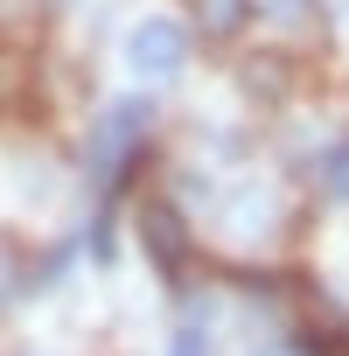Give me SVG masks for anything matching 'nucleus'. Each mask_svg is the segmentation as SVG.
Masks as SVG:
<instances>
[{
	"mask_svg": "<svg viewBox=\"0 0 349 356\" xmlns=\"http://www.w3.org/2000/svg\"><path fill=\"white\" fill-rule=\"evenodd\" d=\"M147 126H154V98H112V105L98 112V133H91V168H98V182H119V175H126V161L140 154Z\"/></svg>",
	"mask_w": 349,
	"mask_h": 356,
	"instance_id": "obj_1",
	"label": "nucleus"
},
{
	"mask_svg": "<svg viewBox=\"0 0 349 356\" xmlns=\"http://www.w3.org/2000/svg\"><path fill=\"white\" fill-rule=\"evenodd\" d=\"M307 356H349V328H307Z\"/></svg>",
	"mask_w": 349,
	"mask_h": 356,
	"instance_id": "obj_6",
	"label": "nucleus"
},
{
	"mask_svg": "<svg viewBox=\"0 0 349 356\" xmlns=\"http://www.w3.org/2000/svg\"><path fill=\"white\" fill-rule=\"evenodd\" d=\"M174 356H210V335H203V321H182V328H174Z\"/></svg>",
	"mask_w": 349,
	"mask_h": 356,
	"instance_id": "obj_8",
	"label": "nucleus"
},
{
	"mask_svg": "<svg viewBox=\"0 0 349 356\" xmlns=\"http://www.w3.org/2000/svg\"><path fill=\"white\" fill-rule=\"evenodd\" d=\"M259 356H279V349H259Z\"/></svg>",
	"mask_w": 349,
	"mask_h": 356,
	"instance_id": "obj_11",
	"label": "nucleus"
},
{
	"mask_svg": "<svg viewBox=\"0 0 349 356\" xmlns=\"http://www.w3.org/2000/svg\"><path fill=\"white\" fill-rule=\"evenodd\" d=\"M245 22H252V0H196V29H203L210 42L245 35Z\"/></svg>",
	"mask_w": 349,
	"mask_h": 356,
	"instance_id": "obj_4",
	"label": "nucleus"
},
{
	"mask_svg": "<svg viewBox=\"0 0 349 356\" xmlns=\"http://www.w3.org/2000/svg\"><path fill=\"white\" fill-rule=\"evenodd\" d=\"M126 63L140 77H174V70L189 63V35L174 29V22H140L133 42H126Z\"/></svg>",
	"mask_w": 349,
	"mask_h": 356,
	"instance_id": "obj_2",
	"label": "nucleus"
},
{
	"mask_svg": "<svg viewBox=\"0 0 349 356\" xmlns=\"http://www.w3.org/2000/svg\"><path fill=\"white\" fill-rule=\"evenodd\" d=\"M140 238H147V259H154L168 280L189 266V224H182L174 203H147V210H140Z\"/></svg>",
	"mask_w": 349,
	"mask_h": 356,
	"instance_id": "obj_3",
	"label": "nucleus"
},
{
	"mask_svg": "<svg viewBox=\"0 0 349 356\" xmlns=\"http://www.w3.org/2000/svg\"><path fill=\"white\" fill-rule=\"evenodd\" d=\"M273 8H279V15H300V8H307V0H273Z\"/></svg>",
	"mask_w": 349,
	"mask_h": 356,
	"instance_id": "obj_10",
	"label": "nucleus"
},
{
	"mask_svg": "<svg viewBox=\"0 0 349 356\" xmlns=\"http://www.w3.org/2000/svg\"><path fill=\"white\" fill-rule=\"evenodd\" d=\"M8 293H15V245L0 238V300H8Z\"/></svg>",
	"mask_w": 349,
	"mask_h": 356,
	"instance_id": "obj_9",
	"label": "nucleus"
},
{
	"mask_svg": "<svg viewBox=\"0 0 349 356\" xmlns=\"http://www.w3.org/2000/svg\"><path fill=\"white\" fill-rule=\"evenodd\" d=\"M321 189H328V196H349V147H335V154L321 161Z\"/></svg>",
	"mask_w": 349,
	"mask_h": 356,
	"instance_id": "obj_7",
	"label": "nucleus"
},
{
	"mask_svg": "<svg viewBox=\"0 0 349 356\" xmlns=\"http://www.w3.org/2000/svg\"><path fill=\"white\" fill-rule=\"evenodd\" d=\"M245 91H252V98H279V91H286V70L266 63V56H252V63H245Z\"/></svg>",
	"mask_w": 349,
	"mask_h": 356,
	"instance_id": "obj_5",
	"label": "nucleus"
}]
</instances>
